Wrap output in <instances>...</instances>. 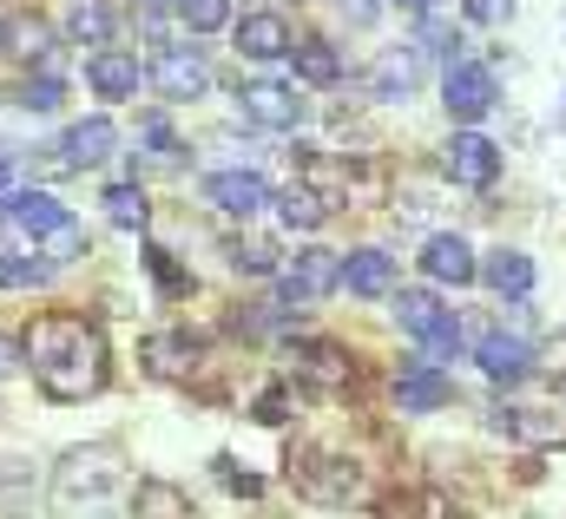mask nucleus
I'll use <instances>...</instances> for the list:
<instances>
[{"instance_id":"nucleus-1","label":"nucleus","mask_w":566,"mask_h":519,"mask_svg":"<svg viewBox=\"0 0 566 519\" xmlns=\"http://www.w3.org/2000/svg\"><path fill=\"white\" fill-rule=\"evenodd\" d=\"M20 356H27V369H33L46 401H93L106 389V375H113L106 336L86 316H40L20 336Z\"/></svg>"},{"instance_id":"nucleus-2","label":"nucleus","mask_w":566,"mask_h":519,"mask_svg":"<svg viewBox=\"0 0 566 519\" xmlns=\"http://www.w3.org/2000/svg\"><path fill=\"white\" fill-rule=\"evenodd\" d=\"M126 487V467H119V447H73L60 467H53V513L60 519H106L113 500Z\"/></svg>"},{"instance_id":"nucleus-3","label":"nucleus","mask_w":566,"mask_h":519,"mask_svg":"<svg viewBox=\"0 0 566 519\" xmlns=\"http://www.w3.org/2000/svg\"><path fill=\"white\" fill-rule=\"evenodd\" d=\"M290 480H296V494H310L323 507H343V500L363 494V467L349 454H329V447H296L290 454Z\"/></svg>"},{"instance_id":"nucleus-4","label":"nucleus","mask_w":566,"mask_h":519,"mask_svg":"<svg viewBox=\"0 0 566 519\" xmlns=\"http://www.w3.org/2000/svg\"><path fill=\"white\" fill-rule=\"evenodd\" d=\"M396 322L422 342L428 356H454V342H461V322H454V309H441L434 289H402L396 296Z\"/></svg>"},{"instance_id":"nucleus-5","label":"nucleus","mask_w":566,"mask_h":519,"mask_svg":"<svg viewBox=\"0 0 566 519\" xmlns=\"http://www.w3.org/2000/svg\"><path fill=\"white\" fill-rule=\"evenodd\" d=\"M494 99H501L494 66H474V60H454V66H448V80H441V106H448V119H454V126L488 119V113H494Z\"/></svg>"},{"instance_id":"nucleus-6","label":"nucleus","mask_w":566,"mask_h":519,"mask_svg":"<svg viewBox=\"0 0 566 519\" xmlns=\"http://www.w3.org/2000/svg\"><path fill=\"white\" fill-rule=\"evenodd\" d=\"M441 171H448L454 184H468V191H488V184L501 178V145L481 138V131H454L448 151H441Z\"/></svg>"},{"instance_id":"nucleus-7","label":"nucleus","mask_w":566,"mask_h":519,"mask_svg":"<svg viewBox=\"0 0 566 519\" xmlns=\"http://www.w3.org/2000/svg\"><path fill=\"white\" fill-rule=\"evenodd\" d=\"M139 362H145V375H158V382H191L198 362H205V342L191 329H165V336H145L139 342Z\"/></svg>"},{"instance_id":"nucleus-8","label":"nucleus","mask_w":566,"mask_h":519,"mask_svg":"<svg viewBox=\"0 0 566 519\" xmlns=\"http://www.w3.org/2000/svg\"><path fill=\"white\" fill-rule=\"evenodd\" d=\"M151 86H158L165 99H198V93L211 86V60H205V46H158V60H151Z\"/></svg>"},{"instance_id":"nucleus-9","label":"nucleus","mask_w":566,"mask_h":519,"mask_svg":"<svg viewBox=\"0 0 566 519\" xmlns=\"http://www.w3.org/2000/svg\"><path fill=\"white\" fill-rule=\"evenodd\" d=\"M0 218H7V224H20V231H27V237H40V244H53V237H66V231H73V211H66L53 191H13Z\"/></svg>"},{"instance_id":"nucleus-10","label":"nucleus","mask_w":566,"mask_h":519,"mask_svg":"<svg viewBox=\"0 0 566 519\" xmlns=\"http://www.w3.org/2000/svg\"><path fill=\"white\" fill-rule=\"evenodd\" d=\"M336 263L329 251H296L290 263H277V289L283 303H316V296H329L336 289Z\"/></svg>"},{"instance_id":"nucleus-11","label":"nucleus","mask_w":566,"mask_h":519,"mask_svg":"<svg viewBox=\"0 0 566 519\" xmlns=\"http://www.w3.org/2000/svg\"><path fill=\"white\" fill-rule=\"evenodd\" d=\"M205 198H211L224 218H258V211L271 204V184H264L258 171H211V178H205Z\"/></svg>"},{"instance_id":"nucleus-12","label":"nucleus","mask_w":566,"mask_h":519,"mask_svg":"<svg viewBox=\"0 0 566 519\" xmlns=\"http://www.w3.org/2000/svg\"><path fill=\"white\" fill-rule=\"evenodd\" d=\"M290 362H296V382H310V389H349V375H356L343 342H296Z\"/></svg>"},{"instance_id":"nucleus-13","label":"nucleus","mask_w":566,"mask_h":519,"mask_svg":"<svg viewBox=\"0 0 566 519\" xmlns=\"http://www.w3.org/2000/svg\"><path fill=\"white\" fill-rule=\"evenodd\" d=\"M238 99H244V119L264 126V131H290L303 119V99H296L290 86H277V80H258V86H244Z\"/></svg>"},{"instance_id":"nucleus-14","label":"nucleus","mask_w":566,"mask_h":519,"mask_svg":"<svg viewBox=\"0 0 566 519\" xmlns=\"http://www.w3.org/2000/svg\"><path fill=\"white\" fill-rule=\"evenodd\" d=\"M454 401V382L434 369V362H409L402 375H396V407L402 414H434V407H448Z\"/></svg>"},{"instance_id":"nucleus-15","label":"nucleus","mask_w":566,"mask_h":519,"mask_svg":"<svg viewBox=\"0 0 566 519\" xmlns=\"http://www.w3.org/2000/svg\"><path fill=\"white\" fill-rule=\"evenodd\" d=\"M86 86H93L99 99H133V93H139V53L99 46V53L86 60Z\"/></svg>"},{"instance_id":"nucleus-16","label":"nucleus","mask_w":566,"mask_h":519,"mask_svg":"<svg viewBox=\"0 0 566 519\" xmlns=\"http://www.w3.org/2000/svg\"><path fill=\"white\" fill-rule=\"evenodd\" d=\"M474 362H481L494 382H521V375L534 369V342H527V336H507V329H488V336L474 342Z\"/></svg>"},{"instance_id":"nucleus-17","label":"nucleus","mask_w":566,"mask_h":519,"mask_svg":"<svg viewBox=\"0 0 566 519\" xmlns=\"http://www.w3.org/2000/svg\"><path fill=\"white\" fill-rule=\"evenodd\" d=\"M422 86V46H389L376 66H369V93L376 99H409Z\"/></svg>"},{"instance_id":"nucleus-18","label":"nucleus","mask_w":566,"mask_h":519,"mask_svg":"<svg viewBox=\"0 0 566 519\" xmlns=\"http://www.w3.org/2000/svg\"><path fill=\"white\" fill-rule=\"evenodd\" d=\"M422 269L434 276V283H454V289H461V283H474V276H481V257H474L454 231H441V237H428V244H422Z\"/></svg>"},{"instance_id":"nucleus-19","label":"nucleus","mask_w":566,"mask_h":519,"mask_svg":"<svg viewBox=\"0 0 566 519\" xmlns=\"http://www.w3.org/2000/svg\"><path fill=\"white\" fill-rule=\"evenodd\" d=\"M336 283H343L349 296H389V289H396V257H382V251H349V257L336 263Z\"/></svg>"},{"instance_id":"nucleus-20","label":"nucleus","mask_w":566,"mask_h":519,"mask_svg":"<svg viewBox=\"0 0 566 519\" xmlns=\"http://www.w3.org/2000/svg\"><path fill=\"white\" fill-rule=\"evenodd\" d=\"M296 40H290V20L283 13H244L238 20V53L244 60H283Z\"/></svg>"},{"instance_id":"nucleus-21","label":"nucleus","mask_w":566,"mask_h":519,"mask_svg":"<svg viewBox=\"0 0 566 519\" xmlns=\"http://www.w3.org/2000/svg\"><path fill=\"white\" fill-rule=\"evenodd\" d=\"M113 145H119V126H113L106 113H93V119H80V126L66 131V145H60V151H66V165H73V171H86V165H106V158H113Z\"/></svg>"},{"instance_id":"nucleus-22","label":"nucleus","mask_w":566,"mask_h":519,"mask_svg":"<svg viewBox=\"0 0 566 519\" xmlns=\"http://www.w3.org/2000/svg\"><path fill=\"white\" fill-rule=\"evenodd\" d=\"M481 283H488L494 296L527 303V296H534V257H527V251H488V257H481Z\"/></svg>"},{"instance_id":"nucleus-23","label":"nucleus","mask_w":566,"mask_h":519,"mask_svg":"<svg viewBox=\"0 0 566 519\" xmlns=\"http://www.w3.org/2000/svg\"><path fill=\"white\" fill-rule=\"evenodd\" d=\"M133 513H139V519H198V507H191V494H185V487H171V480H139Z\"/></svg>"},{"instance_id":"nucleus-24","label":"nucleus","mask_w":566,"mask_h":519,"mask_svg":"<svg viewBox=\"0 0 566 519\" xmlns=\"http://www.w3.org/2000/svg\"><path fill=\"white\" fill-rule=\"evenodd\" d=\"M290 60H296V80H303V86H336V80H343V53H336L329 40H296Z\"/></svg>"},{"instance_id":"nucleus-25","label":"nucleus","mask_w":566,"mask_h":519,"mask_svg":"<svg viewBox=\"0 0 566 519\" xmlns=\"http://www.w3.org/2000/svg\"><path fill=\"white\" fill-rule=\"evenodd\" d=\"M66 40L99 53V46L113 40V7H106V0H73V7H66Z\"/></svg>"},{"instance_id":"nucleus-26","label":"nucleus","mask_w":566,"mask_h":519,"mask_svg":"<svg viewBox=\"0 0 566 519\" xmlns=\"http://www.w3.org/2000/svg\"><path fill=\"white\" fill-rule=\"evenodd\" d=\"M0 40H7L13 60H53V27L33 20V13H13V20L0 27Z\"/></svg>"},{"instance_id":"nucleus-27","label":"nucleus","mask_w":566,"mask_h":519,"mask_svg":"<svg viewBox=\"0 0 566 519\" xmlns=\"http://www.w3.org/2000/svg\"><path fill=\"white\" fill-rule=\"evenodd\" d=\"M151 13H178L191 33H211V27H224L231 20V0H145Z\"/></svg>"},{"instance_id":"nucleus-28","label":"nucleus","mask_w":566,"mask_h":519,"mask_svg":"<svg viewBox=\"0 0 566 519\" xmlns=\"http://www.w3.org/2000/svg\"><path fill=\"white\" fill-rule=\"evenodd\" d=\"M271 204H277V218L290 224V231H323V224H329V211H323L303 184H290V191H283V198H271Z\"/></svg>"},{"instance_id":"nucleus-29","label":"nucleus","mask_w":566,"mask_h":519,"mask_svg":"<svg viewBox=\"0 0 566 519\" xmlns=\"http://www.w3.org/2000/svg\"><path fill=\"white\" fill-rule=\"evenodd\" d=\"M99 204H106V218H113L119 231H145V218H151V204H145L139 184H113V191H106Z\"/></svg>"},{"instance_id":"nucleus-30","label":"nucleus","mask_w":566,"mask_h":519,"mask_svg":"<svg viewBox=\"0 0 566 519\" xmlns=\"http://www.w3.org/2000/svg\"><path fill=\"white\" fill-rule=\"evenodd\" d=\"M53 276V257H0V289H40Z\"/></svg>"},{"instance_id":"nucleus-31","label":"nucleus","mask_w":566,"mask_h":519,"mask_svg":"<svg viewBox=\"0 0 566 519\" xmlns=\"http://www.w3.org/2000/svg\"><path fill=\"white\" fill-rule=\"evenodd\" d=\"M382 513H389V519H454V513H448V500H441L434 487H422V494H396Z\"/></svg>"},{"instance_id":"nucleus-32","label":"nucleus","mask_w":566,"mask_h":519,"mask_svg":"<svg viewBox=\"0 0 566 519\" xmlns=\"http://www.w3.org/2000/svg\"><path fill=\"white\" fill-rule=\"evenodd\" d=\"M501 427L521 434V441H566V421H541V414H527V407H507Z\"/></svg>"},{"instance_id":"nucleus-33","label":"nucleus","mask_w":566,"mask_h":519,"mask_svg":"<svg viewBox=\"0 0 566 519\" xmlns=\"http://www.w3.org/2000/svg\"><path fill=\"white\" fill-rule=\"evenodd\" d=\"M60 99H66V86H60L53 73H40V80H27V86H20V106H27V113H53Z\"/></svg>"},{"instance_id":"nucleus-34","label":"nucleus","mask_w":566,"mask_h":519,"mask_svg":"<svg viewBox=\"0 0 566 519\" xmlns=\"http://www.w3.org/2000/svg\"><path fill=\"white\" fill-rule=\"evenodd\" d=\"M145 269L158 276V289H165V296H185V289H191V283H185V269L171 263V251H145Z\"/></svg>"},{"instance_id":"nucleus-35","label":"nucleus","mask_w":566,"mask_h":519,"mask_svg":"<svg viewBox=\"0 0 566 519\" xmlns=\"http://www.w3.org/2000/svg\"><path fill=\"white\" fill-rule=\"evenodd\" d=\"M231 263H238L244 276H277V251H271V244H238Z\"/></svg>"},{"instance_id":"nucleus-36","label":"nucleus","mask_w":566,"mask_h":519,"mask_svg":"<svg viewBox=\"0 0 566 519\" xmlns=\"http://www.w3.org/2000/svg\"><path fill=\"white\" fill-rule=\"evenodd\" d=\"M145 145H151V158H158V165H178V151H185V145H178V131L165 126V119H151V126H145Z\"/></svg>"},{"instance_id":"nucleus-37","label":"nucleus","mask_w":566,"mask_h":519,"mask_svg":"<svg viewBox=\"0 0 566 519\" xmlns=\"http://www.w3.org/2000/svg\"><path fill=\"white\" fill-rule=\"evenodd\" d=\"M461 7H468V20H474V27H501V20L514 13V0H461Z\"/></svg>"},{"instance_id":"nucleus-38","label":"nucleus","mask_w":566,"mask_h":519,"mask_svg":"<svg viewBox=\"0 0 566 519\" xmlns=\"http://www.w3.org/2000/svg\"><path fill=\"white\" fill-rule=\"evenodd\" d=\"M258 421H264V427L290 421V394H283V389H264V394H258Z\"/></svg>"},{"instance_id":"nucleus-39","label":"nucleus","mask_w":566,"mask_h":519,"mask_svg":"<svg viewBox=\"0 0 566 519\" xmlns=\"http://www.w3.org/2000/svg\"><path fill=\"white\" fill-rule=\"evenodd\" d=\"M218 474H224L231 494H258V474H238V460H218Z\"/></svg>"},{"instance_id":"nucleus-40","label":"nucleus","mask_w":566,"mask_h":519,"mask_svg":"<svg viewBox=\"0 0 566 519\" xmlns=\"http://www.w3.org/2000/svg\"><path fill=\"white\" fill-rule=\"evenodd\" d=\"M336 7H343L356 27H363V20H376V7H382V0H336Z\"/></svg>"},{"instance_id":"nucleus-41","label":"nucleus","mask_w":566,"mask_h":519,"mask_svg":"<svg viewBox=\"0 0 566 519\" xmlns=\"http://www.w3.org/2000/svg\"><path fill=\"white\" fill-rule=\"evenodd\" d=\"M396 7H409V13H422V20L434 13V0H396Z\"/></svg>"},{"instance_id":"nucleus-42","label":"nucleus","mask_w":566,"mask_h":519,"mask_svg":"<svg viewBox=\"0 0 566 519\" xmlns=\"http://www.w3.org/2000/svg\"><path fill=\"white\" fill-rule=\"evenodd\" d=\"M7 369H13V342L0 336V375H7Z\"/></svg>"},{"instance_id":"nucleus-43","label":"nucleus","mask_w":566,"mask_h":519,"mask_svg":"<svg viewBox=\"0 0 566 519\" xmlns=\"http://www.w3.org/2000/svg\"><path fill=\"white\" fill-rule=\"evenodd\" d=\"M7 184H13V165H7V151H0V191H7Z\"/></svg>"}]
</instances>
